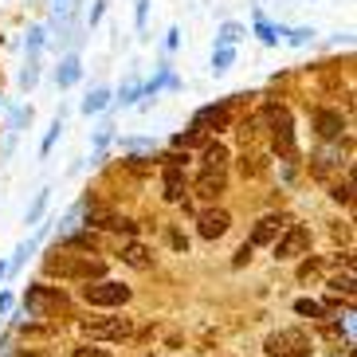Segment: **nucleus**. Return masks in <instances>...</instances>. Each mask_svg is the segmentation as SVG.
Listing matches in <instances>:
<instances>
[{"label": "nucleus", "instance_id": "f257e3e1", "mask_svg": "<svg viewBox=\"0 0 357 357\" xmlns=\"http://www.w3.org/2000/svg\"><path fill=\"white\" fill-rule=\"evenodd\" d=\"M43 271L47 275H59V279H83V283H98L106 275V263L98 255H67V252H55L43 259Z\"/></svg>", "mask_w": 357, "mask_h": 357}, {"label": "nucleus", "instance_id": "f03ea898", "mask_svg": "<svg viewBox=\"0 0 357 357\" xmlns=\"http://www.w3.org/2000/svg\"><path fill=\"white\" fill-rule=\"evenodd\" d=\"M24 310H28L32 318L59 314V310H67V294L55 291V287H32V291L24 294Z\"/></svg>", "mask_w": 357, "mask_h": 357}, {"label": "nucleus", "instance_id": "7ed1b4c3", "mask_svg": "<svg viewBox=\"0 0 357 357\" xmlns=\"http://www.w3.org/2000/svg\"><path fill=\"white\" fill-rule=\"evenodd\" d=\"M267 357H310V337L303 330H279L263 342Z\"/></svg>", "mask_w": 357, "mask_h": 357}, {"label": "nucleus", "instance_id": "20e7f679", "mask_svg": "<svg viewBox=\"0 0 357 357\" xmlns=\"http://www.w3.org/2000/svg\"><path fill=\"white\" fill-rule=\"evenodd\" d=\"M83 298L91 306H122V303H130V287L110 283V279H98V283L83 287Z\"/></svg>", "mask_w": 357, "mask_h": 357}, {"label": "nucleus", "instance_id": "39448f33", "mask_svg": "<svg viewBox=\"0 0 357 357\" xmlns=\"http://www.w3.org/2000/svg\"><path fill=\"white\" fill-rule=\"evenodd\" d=\"M306 248H310V228L287 224V231L275 240V259H294V255H303Z\"/></svg>", "mask_w": 357, "mask_h": 357}, {"label": "nucleus", "instance_id": "423d86ee", "mask_svg": "<svg viewBox=\"0 0 357 357\" xmlns=\"http://www.w3.org/2000/svg\"><path fill=\"white\" fill-rule=\"evenodd\" d=\"M83 334L98 337V342H122L134 334V322L130 318H98V322H83Z\"/></svg>", "mask_w": 357, "mask_h": 357}, {"label": "nucleus", "instance_id": "0eeeda50", "mask_svg": "<svg viewBox=\"0 0 357 357\" xmlns=\"http://www.w3.org/2000/svg\"><path fill=\"white\" fill-rule=\"evenodd\" d=\"M271 142L283 158H294V126H291V114L287 110H271Z\"/></svg>", "mask_w": 357, "mask_h": 357}, {"label": "nucleus", "instance_id": "6e6552de", "mask_svg": "<svg viewBox=\"0 0 357 357\" xmlns=\"http://www.w3.org/2000/svg\"><path fill=\"white\" fill-rule=\"evenodd\" d=\"M287 224L291 220H287L283 212H271V216H263V220L255 224V231H252V240L248 243H252V248H259V243H275L287 231Z\"/></svg>", "mask_w": 357, "mask_h": 357}, {"label": "nucleus", "instance_id": "1a4fd4ad", "mask_svg": "<svg viewBox=\"0 0 357 357\" xmlns=\"http://www.w3.org/2000/svg\"><path fill=\"white\" fill-rule=\"evenodd\" d=\"M228 224H231V216L224 208H208V212L197 216V231L204 236V240H220L224 231H228Z\"/></svg>", "mask_w": 357, "mask_h": 357}, {"label": "nucleus", "instance_id": "9d476101", "mask_svg": "<svg viewBox=\"0 0 357 357\" xmlns=\"http://www.w3.org/2000/svg\"><path fill=\"white\" fill-rule=\"evenodd\" d=\"M228 122H231V110H228V102H220V106H204L197 114V122H192V130L208 134V130H224Z\"/></svg>", "mask_w": 357, "mask_h": 357}, {"label": "nucleus", "instance_id": "9b49d317", "mask_svg": "<svg viewBox=\"0 0 357 357\" xmlns=\"http://www.w3.org/2000/svg\"><path fill=\"white\" fill-rule=\"evenodd\" d=\"M314 130H318V137L330 142V137H337L342 130H346V118L337 114V110H318V114H314Z\"/></svg>", "mask_w": 357, "mask_h": 357}, {"label": "nucleus", "instance_id": "f8f14e48", "mask_svg": "<svg viewBox=\"0 0 357 357\" xmlns=\"http://www.w3.org/2000/svg\"><path fill=\"white\" fill-rule=\"evenodd\" d=\"M224 189H228V177L224 173H200L197 177V197H204V200H216Z\"/></svg>", "mask_w": 357, "mask_h": 357}, {"label": "nucleus", "instance_id": "ddd939ff", "mask_svg": "<svg viewBox=\"0 0 357 357\" xmlns=\"http://www.w3.org/2000/svg\"><path fill=\"white\" fill-rule=\"evenodd\" d=\"M122 263L146 271V267H153V255H149V248H142V243H126V248H122Z\"/></svg>", "mask_w": 357, "mask_h": 357}, {"label": "nucleus", "instance_id": "4468645a", "mask_svg": "<svg viewBox=\"0 0 357 357\" xmlns=\"http://www.w3.org/2000/svg\"><path fill=\"white\" fill-rule=\"evenodd\" d=\"M224 165H228V149L220 142L204 149V173H224Z\"/></svg>", "mask_w": 357, "mask_h": 357}, {"label": "nucleus", "instance_id": "2eb2a0df", "mask_svg": "<svg viewBox=\"0 0 357 357\" xmlns=\"http://www.w3.org/2000/svg\"><path fill=\"white\" fill-rule=\"evenodd\" d=\"M165 200H185V173L165 169Z\"/></svg>", "mask_w": 357, "mask_h": 357}, {"label": "nucleus", "instance_id": "dca6fc26", "mask_svg": "<svg viewBox=\"0 0 357 357\" xmlns=\"http://www.w3.org/2000/svg\"><path fill=\"white\" fill-rule=\"evenodd\" d=\"M95 231H79V236H67V243H63V248H71V252H86V255H91V252H95Z\"/></svg>", "mask_w": 357, "mask_h": 357}, {"label": "nucleus", "instance_id": "f3484780", "mask_svg": "<svg viewBox=\"0 0 357 357\" xmlns=\"http://www.w3.org/2000/svg\"><path fill=\"white\" fill-rule=\"evenodd\" d=\"M330 291H334V294H346V298H349V294H354V275H337V279H330Z\"/></svg>", "mask_w": 357, "mask_h": 357}, {"label": "nucleus", "instance_id": "a211bd4d", "mask_svg": "<svg viewBox=\"0 0 357 357\" xmlns=\"http://www.w3.org/2000/svg\"><path fill=\"white\" fill-rule=\"evenodd\" d=\"M75 79H79V63H75V59H67L63 71H59V86H71Z\"/></svg>", "mask_w": 357, "mask_h": 357}, {"label": "nucleus", "instance_id": "6ab92c4d", "mask_svg": "<svg viewBox=\"0 0 357 357\" xmlns=\"http://www.w3.org/2000/svg\"><path fill=\"white\" fill-rule=\"evenodd\" d=\"M294 310H298V314H306V318H322V306L310 303V298H298V303H294Z\"/></svg>", "mask_w": 357, "mask_h": 357}, {"label": "nucleus", "instance_id": "aec40b11", "mask_svg": "<svg viewBox=\"0 0 357 357\" xmlns=\"http://www.w3.org/2000/svg\"><path fill=\"white\" fill-rule=\"evenodd\" d=\"M106 98H110V95H106V91H98V95H91L83 102V110H86V114H95V110H102V106H106Z\"/></svg>", "mask_w": 357, "mask_h": 357}, {"label": "nucleus", "instance_id": "412c9836", "mask_svg": "<svg viewBox=\"0 0 357 357\" xmlns=\"http://www.w3.org/2000/svg\"><path fill=\"white\" fill-rule=\"evenodd\" d=\"M349 192H354V181H342V185H334V192H330V197H334V200H342V204H346V200H349Z\"/></svg>", "mask_w": 357, "mask_h": 357}, {"label": "nucleus", "instance_id": "4be33fe9", "mask_svg": "<svg viewBox=\"0 0 357 357\" xmlns=\"http://www.w3.org/2000/svg\"><path fill=\"white\" fill-rule=\"evenodd\" d=\"M75 357H114V354H110V349H95V346H79Z\"/></svg>", "mask_w": 357, "mask_h": 357}, {"label": "nucleus", "instance_id": "5701e85b", "mask_svg": "<svg viewBox=\"0 0 357 357\" xmlns=\"http://www.w3.org/2000/svg\"><path fill=\"white\" fill-rule=\"evenodd\" d=\"M110 228H114V231H130V236H134L137 224H134V220H126V216H114V220H110Z\"/></svg>", "mask_w": 357, "mask_h": 357}, {"label": "nucleus", "instance_id": "b1692460", "mask_svg": "<svg viewBox=\"0 0 357 357\" xmlns=\"http://www.w3.org/2000/svg\"><path fill=\"white\" fill-rule=\"evenodd\" d=\"M318 267H322V263H318V259H306L303 267H298V279H310V275H314Z\"/></svg>", "mask_w": 357, "mask_h": 357}, {"label": "nucleus", "instance_id": "393cba45", "mask_svg": "<svg viewBox=\"0 0 357 357\" xmlns=\"http://www.w3.org/2000/svg\"><path fill=\"white\" fill-rule=\"evenodd\" d=\"M43 204H47V192H40V197H36L32 212H28V220H36V216H40V212H43Z\"/></svg>", "mask_w": 357, "mask_h": 357}, {"label": "nucleus", "instance_id": "a878e982", "mask_svg": "<svg viewBox=\"0 0 357 357\" xmlns=\"http://www.w3.org/2000/svg\"><path fill=\"white\" fill-rule=\"evenodd\" d=\"M248 259H252V243H243L240 252H236V267H243Z\"/></svg>", "mask_w": 357, "mask_h": 357}, {"label": "nucleus", "instance_id": "bb28decb", "mask_svg": "<svg viewBox=\"0 0 357 357\" xmlns=\"http://www.w3.org/2000/svg\"><path fill=\"white\" fill-rule=\"evenodd\" d=\"M231 63V52H220V55H216V59H212V67H216V71H224V67H228Z\"/></svg>", "mask_w": 357, "mask_h": 357}, {"label": "nucleus", "instance_id": "cd10ccee", "mask_svg": "<svg viewBox=\"0 0 357 357\" xmlns=\"http://www.w3.org/2000/svg\"><path fill=\"white\" fill-rule=\"evenodd\" d=\"M146 4H149V0H137V28L146 24Z\"/></svg>", "mask_w": 357, "mask_h": 357}, {"label": "nucleus", "instance_id": "c85d7f7f", "mask_svg": "<svg viewBox=\"0 0 357 357\" xmlns=\"http://www.w3.org/2000/svg\"><path fill=\"white\" fill-rule=\"evenodd\" d=\"M0 275H4V267H0Z\"/></svg>", "mask_w": 357, "mask_h": 357}]
</instances>
